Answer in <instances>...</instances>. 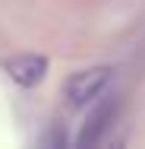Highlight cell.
Returning <instances> with one entry per match:
<instances>
[{"instance_id": "1", "label": "cell", "mask_w": 145, "mask_h": 149, "mask_svg": "<svg viewBox=\"0 0 145 149\" xmlns=\"http://www.w3.org/2000/svg\"><path fill=\"white\" fill-rule=\"evenodd\" d=\"M111 76H114V70L111 67H88V70H79V73H73L69 76V83L63 86L66 92V98H69V105H91L101 92L107 89V83H111Z\"/></svg>"}, {"instance_id": "2", "label": "cell", "mask_w": 145, "mask_h": 149, "mask_svg": "<svg viewBox=\"0 0 145 149\" xmlns=\"http://www.w3.org/2000/svg\"><path fill=\"white\" fill-rule=\"evenodd\" d=\"M6 73H10V79L16 83V86H38L44 76H47V57H41V54H19V57L6 60Z\"/></svg>"}, {"instance_id": "3", "label": "cell", "mask_w": 145, "mask_h": 149, "mask_svg": "<svg viewBox=\"0 0 145 149\" xmlns=\"http://www.w3.org/2000/svg\"><path fill=\"white\" fill-rule=\"evenodd\" d=\"M114 118V105L111 102H104V105H98L91 114H88L85 127H82V133H79V143L82 146H88V143H98L101 140V133L107 130V120Z\"/></svg>"}]
</instances>
